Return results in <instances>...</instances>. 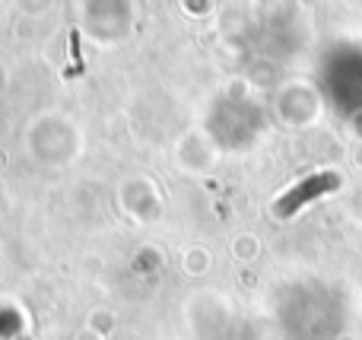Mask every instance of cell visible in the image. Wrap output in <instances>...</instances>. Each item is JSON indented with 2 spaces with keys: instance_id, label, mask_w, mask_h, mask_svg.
<instances>
[{
  "instance_id": "1",
  "label": "cell",
  "mask_w": 362,
  "mask_h": 340,
  "mask_svg": "<svg viewBox=\"0 0 362 340\" xmlns=\"http://www.w3.org/2000/svg\"><path fill=\"white\" fill-rule=\"evenodd\" d=\"M334 188H340V175H334V172H321V175L305 178L299 188H293L286 197L276 201V216H293L302 204L315 201L318 194H327V191H334Z\"/></svg>"
}]
</instances>
